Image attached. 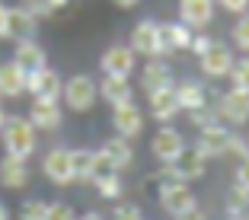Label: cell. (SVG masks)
Segmentation results:
<instances>
[{"mask_svg":"<svg viewBox=\"0 0 249 220\" xmlns=\"http://www.w3.org/2000/svg\"><path fill=\"white\" fill-rule=\"evenodd\" d=\"M0 140H3V153L16 156V160H29L36 153L38 134H36V125H32L29 118L7 115V121L0 128Z\"/></svg>","mask_w":249,"mask_h":220,"instance_id":"1","label":"cell"},{"mask_svg":"<svg viewBox=\"0 0 249 220\" xmlns=\"http://www.w3.org/2000/svg\"><path fill=\"white\" fill-rule=\"evenodd\" d=\"M61 99L71 112H89L99 102V80H93L89 73H73V77L64 80Z\"/></svg>","mask_w":249,"mask_h":220,"instance_id":"2","label":"cell"},{"mask_svg":"<svg viewBox=\"0 0 249 220\" xmlns=\"http://www.w3.org/2000/svg\"><path fill=\"white\" fill-rule=\"evenodd\" d=\"M160 207L176 220V217H185L189 211H195L198 198L192 195V188L185 182H166L160 185Z\"/></svg>","mask_w":249,"mask_h":220,"instance_id":"3","label":"cell"},{"mask_svg":"<svg viewBox=\"0 0 249 220\" xmlns=\"http://www.w3.org/2000/svg\"><path fill=\"white\" fill-rule=\"evenodd\" d=\"M214 109H217V118L224 125H246L249 121V93L230 86L227 93L217 96Z\"/></svg>","mask_w":249,"mask_h":220,"instance_id":"4","label":"cell"},{"mask_svg":"<svg viewBox=\"0 0 249 220\" xmlns=\"http://www.w3.org/2000/svg\"><path fill=\"white\" fill-rule=\"evenodd\" d=\"M131 51L141 58H163V45H160V22L157 19H141L131 29Z\"/></svg>","mask_w":249,"mask_h":220,"instance_id":"5","label":"cell"},{"mask_svg":"<svg viewBox=\"0 0 249 220\" xmlns=\"http://www.w3.org/2000/svg\"><path fill=\"white\" fill-rule=\"evenodd\" d=\"M61 89H64V77L54 67H42L26 77V93L32 99H61Z\"/></svg>","mask_w":249,"mask_h":220,"instance_id":"6","label":"cell"},{"mask_svg":"<svg viewBox=\"0 0 249 220\" xmlns=\"http://www.w3.org/2000/svg\"><path fill=\"white\" fill-rule=\"evenodd\" d=\"M233 61H236L233 51H230L224 42H211L205 54H198V67H201V73H205V77H211V80L227 77L230 67H233Z\"/></svg>","mask_w":249,"mask_h":220,"instance_id":"7","label":"cell"},{"mask_svg":"<svg viewBox=\"0 0 249 220\" xmlns=\"http://www.w3.org/2000/svg\"><path fill=\"white\" fill-rule=\"evenodd\" d=\"M99 67L109 77H131L138 67V54L131 51V45H109L99 58Z\"/></svg>","mask_w":249,"mask_h":220,"instance_id":"8","label":"cell"},{"mask_svg":"<svg viewBox=\"0 0 249 220\" xmlns=\"http://www.w3.org/2000/svg\"><path fill=\"white\" fill-rule=\"evenodd\" d=\"M42 172H45V179L54 182V185L77 182V179H73V166H71V150H67V147H52L42 160Z\"/></svg>","mask_w":249,"mask_h":220,"instance_id":"9","label":"cell"},{"mask_svg":"<svg viewBox=\"0 0 249 220\" xmlns=\"http://www.w3.org/2000/svg\"><path fill=\"white\" fill-rule=\"evenodd\" d=\"M112 128L115 134L134 140L138 134H144V112L138 109V102H122V105H112Z\"/></svg>","mask_w":249,"mask_h":220,"instance_id":"10","label":"cell"},{"mask_svg":"<svg viewBox=\"0 0 249 220\" xmlns=\"http://www.w3.org/2000/svg\"><path fill=\"white\" fill-rule=\"evenodd\" d=\"M147 102H150V115H154L160 125H169V121L182 112L179 96H176V83H169V86H160V89H154V93H147Z\"/></svg>","mask_w":249,"mask_h":220,"instance_id":"11","label":"cell"},{"mask_svg":"<svg viewBox=\"0 0 249 220\" xmlns=\"http://www.w3.org/2000/svg\"><path fill=\"white\" fill-rule=\"evenodd\" d=\"M64 109H61V99H32L29 105V121L36 125V131H58Z\"/></svg>","mask_w":249,"mask_h":220,"instance_id":"12","label":"cell"},{"mask_svg":"<svg viewBox=\"0 0 249 220\" xmlns=\"http://www.w3.org/2000/svg\"><path fill=\"white\" fill-rule=\"evenodd\" d=\"M182 150H185V140L173 125H163L160 131L154 134V140H150V153H154L160 163H173Z\"/></svg>","mask_w":249,"mask_h":220,"instance_id":"13","label":"cell"},{"mask_svg":"<svg viewBox=\"0 0 249 220\" xmlns=\"http://www.w3.org/2000/svg\"><path fill=\"white\" fill-rule=\"evenodd\" d=\"M192 35H195V29H189L182 19H176V22H160V45H163V54L189 51Z\"/></svg>","mask_w":249,"mask_h":220,"instance_id":"14","label":"cell"},{"mask_svg":"<svg viewBox=\"0 0 249 220\" xmlns=\"http://www.w3.org/2000/svg\"><path fill=\"white\" fill-rule=\"evenodd\" d=\"M214 7H217V0H179V19L189 29H205L214 19Z\"/></svg>","mask_w":249,"mask_h":220,"instance_id":"15","label":"cell"},{"mask_svg":"<svg viewBox=\"0 0 249 220\" xmlns=\"http://www.w3.org/2000/svg\"><path fill=\"white\" fill-rule=\"evenodd\" d=\"M13 61L26 70V77L36 73V70H42V67H48V54H45V48L36 42V38H22V42H16Z\"/></svg>","mask_w":249,"mask_h":220,"instance_id":"16","label":"cell"},{"mask_svg":"<svg viewBox=\"0 0 249 220\" xmlns=\"http://www.w3.org/2000/svg\"><path fill=\"white\" fill-rule=\"evenodd\" d=\"M38 32V16L29 13L26 7H10L7 13V38L22 42V38H36Z\"/></svg>","mask_w":249,"mask_h":220,"instance_id":"17","label":"cell"},{"mask_svg":"<svg viewBox=\"0 0 249 220\" xmlns=\"http://www.w3.org/2000/svg\"><path fill=\"white\" fill-rule=\"evenodd\" d=\"M99 99L109 102V105L131 102V99H134L131 77H109V73H103V80H99Z\"/></svg>","mask_w":249,"mask_h":220,"instance_id":"18","label":"cell"},{"mask_svg":"<svg viewBox=\"0 0 249 220\" xmlns=\"http://www.w3.org/2000/svg\"><path fill=\"white\" fill-rule=\"evenodd\" d=\"M26 93V70L16 61L0 64V99H19Z\"/></svg>","mask_w":249,"mask_h":220,"instance_id":"19","label":"cell"},{"mask_svg":"<svg viewBox=\"0 0 249 220\" xmlns=\"http://www.w3.org/2000/svg\"><path fill=\"white\" fill-rule=\"evenodd\" d=\"M169 83H176L173 80V67H169L163 58H150L147 61L144 70H141V89H144V93H154V89L169 86Z\"/></svg>","mask_w":249,"mask_h":220,"instance_id":"20","label":"cell"},{"mask_svg":"<svg viewBox=\"0 0 249 220\" xmlns=\"http://www.w3.org/2000/svg\"><path fill=\"white\" fill-rule=\"evenodd\" d=\"M0 185L10 191L22 188V185H29V166H26V160H16V156H3L0 160Z\"/></svg>","mask_w":249,"mask_h":220,"instance_id":"21","label":"cell"},{"mask_svg":"<svg viewBox=\"0 0 249 220\" xmlns=\"http://www.w3.org/2000/svg\"><path fill=\"white\" fill-rule=\"evenodd\" d=\"M106 156H109L112 163H115V169L122 172V169H128L134 163V147H131V140L128 137H122V134H115V137H109L103 147H99Z\"/></svg>","mask_w":249,"mask_h":220,"instance_id":"22","label":"cell"},{"mask_svg":"<svg viewBox=\"0 0 249 220\" xmlns=\"http://www.w3.org/2000/svg\"><path fill=\"white\" fill-rule=\"evenodd\" d=\"M176 96H179V105L185 112L198 109V105H208V89H205V83H198V80L176 83Z\"/></svg>","mask_w":249,"mask_h":220,"instance_id":"23","label":"cell"},{"mask_svg":"<svg viewBox=\"0 0 249 220\" xmlns=\"http://www.w3.org/2000/svg\"><path fill=\"white\" fill-rule=\"evenodd\" d=\"M71 166H73V179H83V182H89L93 150H87V147H80V150H71Z\"/></svg>","mask_w":249,"mask_h":220,"instance_id":"24","label":"cell"},{"mask_svg":"<svg viewBox=\"0 0 249 220\" xmlns=\"http://www.w3.org/2000/svg\"><path fill=\"white\" fill-rule=\"evenodd\" d=\"M22 7L29 13H36L38 19H48V16H54L58 10L67 7V0H22Z\"/></svg>","mask_w":249,"mask_h":220,"instance_id":"25","label":"cell"},{"mask_svg":"<svg viewBox=\"0 0 249 220\" xmlns=\"http://www.w3.org/2000/svg\"><path fill=\"white\" fill-rule=\"evenodd\" d=\"M112 172H118L115 163H112L109 156L103 153V150H93V169H89V182H99V179L112 176Z\"/></svg>","mask_w":249,"mask_h":220,"instance_id":"26","label":"cell"},{"mask_svg":"<svg viewBox=\"0 0 249 220\" xmlns=\"http://www.w3.org/2000/svg\"><path fill=\"white\" fill-rule=\"evenodd\" d=\"M230 83H233V89H243V93H249V58H240L233 61V67H230Z\"/></svg>","mask_w":249,"mask_h":220,"instance_id":"27","label":"cell"},{"mask_svg":"<svg viewBox=\"0 0 249 220\" xmlns=\"http://www.w3.org/2000/svg\"><path fill=\"white\" fill-rule=\"evenodd\" d=\"M249 207V185H233V191L227 195V211L230 217L233 214H243Z\"/></svg>","mask_w":249,"mask_h":220,"instance_id":"28","label":"cell"},{"mask_svg":"<svg viewBox=\"0 0 249 220\" xmlns=\"http://www.w3.org/2000/svg\"><path fill=\"white\" fill-rule=\"evenodd\" d=\"M233 45L249 54V13H240V19L233 22Z\"/></svg>","mask_w":249,"mask_h":220,"instance_id":"29","label":"cell"},{"mask_svg":"<svg viewBox=\"0 0 249 220\" xmlns=\"http://www.w3.org/2000/svg\"><path fill=\"white\" fill-rule=\"evenodd\" d=\"M189 118H192V125H195V128H205V125H214V121H220L214 105H198V109L189 112Z\"/></svg>","mask_w":249,"mask_h":220,"instance_id":"30","label":"cell"},{"mask_svg":"<svg viewBox=\"0 0 249 220\" xmlns=\"http://www.w3.org/2000/svg\"><path fill=\"white\" fill-rule=\"evenodd\" d=\"M45 217H48V204L38 201V198L26 201V204L19 207V220H45Z\"/></svg>","mask_w":249,"mask_h":220,"instance_id":"31","label":"cell"},{"mask_svg":"<svg viewBox=\"0 0 249 220\" xmlns=\"http://www.w3.org/2000/svg\"><path fill=\"white\" fill-rule=\"evenodd\" d=\"M93 185L103 198H118V195H122V179H118V172H112V176L99 179V182H93Z\"/></svg>","mask_w":249,"mask_h":220,"instance_id":"32","label":"cell"},{"mask_svg":"<svg viewBox=\"0 0 249 220\" xmlns=\"http://www.w3.org/2000/svg\"><path fill=\"white\" fill-rule=\"evenodd\" d=\"M45 220H77V214H73L71 204L54 201V204H48V217H45Z\"/></svg>","mask_w":249,"mask_h":220,"instance_id":"33","label":"cell"},{"mask_svg":"<svg viewBox=\"0 0 249 220\" xmlns=\"http://www.w3.org/2000/svg\"><path fill=\"white\" fill-rule=\"evenodd\" d=\"M211 42H214L211 35H205V32H195V35H192V45H189V51H192V54L198 58V54H205V51H208V45H211Z\"/></svg>","mask_w":249,"mask_h":220,"instance_id":"34","label":"cell"},{"mask_svg":"<svg viewBox=\"0 0 249 220\" xmlns=\"http://www.w3.org/2000/svg\"><path fill=\"white\" fill-rule=\"evenodd\" d=\"M112 220H144V217H141V207H134V204H122V207L115 211V217H112Z\"/></svg>","mask_w":249,"mask_h":220,"instance_id":"35","label":"cell"},{"mask_svg":"<svg viewBox=\"0 0 249 220\" xmlns=\"http://www.w3.org/2000/svg\"><path fill=\"white\" fill-rule=\"evenodd\" d=\"M217 3L227 10V13H236V16H240V13H249V0H217Z\"/></svg>","mask_w":249,"mask_h":220,"instance_id":"36","label":"cell"},{"mask_svg":"<svg viewBox=\"0 0 249 220\" xmlns=\"http://www.w3.org/2000/svg\"><path fill=\"white\" fill-rule=\"evenodd\" d=\"M7 13H10V7L0 3V38H7Z\"/></svg>","mask_w":249,"mask_h":220,"instance_id":"37","label":"cell"},{"mask_svg":"<svg viewBox=\"0 0 249 220\" xmlns=\"http://www.w3.org/2000/svg\"><path fill=\"white\" fill-rule=\"evenodd\" d=\"M176 220H208V214H205V211H198V207H195V211H189L185 217H176Z\"/></svg>","mask_w":249,"mask_h":220,"instance_id":"38","label":"cell"},{"mask_svg":"<svg viewBox=\"0 0 249 220\" xmlns=\"http://www.w3.org/2000/svg\"><path fill=\"white\" fill-rule=\"evenodd\" d=\"M112 3H115L118 10H134V7L141 3V0H112Z\"/></svg>","mask_w":249,"mask_h":220,"instance_id":"39","label":"cell"},{"mask_svg":"<svg viewBox=\"0 0 249 220\" xmlns=\"http://www.w3.org/2000/svg\"><path fill=\"white\" fill-rule=\"evenodd\" d=\"M3 121H7V109H3V99H0V128H3Z\"/></svg>","mask_w":249,"mask_h":220,"instance_id":"40","label":"cell"},{"mask_svg":"<svg viewBox=\"0 0 249 220\" xmlns=\"http://www.w3.org/2000/svg\"><path fill=\"white\" fill-rule=\"evenodd\" d=\"M77 220H103L99 214H83V217H77Z\"/></svg>","mask_w":249,"mask_h":220,"instance_id":"41","label":"cell"},{"mask_svg":"<svg viewBox=\"0 0 249 220\" xmlns=\"http://www.w3.org/2000/svg\"><path fill=\"white\" fill-rule=\"evenodd\" d=\"M0 220H10V211H7L3 204H0Z\"/></svg>","mask_w":249,"mask_h":220,"instance_id":"42","label":"cell"},{"mask_svg":"<svg viewBox=\"0 0 249 220\" xmlns=\"http://www.w3.org/2000/svg\"><path fill=\"white\" fill-rule=\"evenodd\" d=\"M230 220H249V214H233Z\"/></svg>","mask_w":249,"mask_h":220,"instance_id":"43","label":"cell"}]
</instances>
